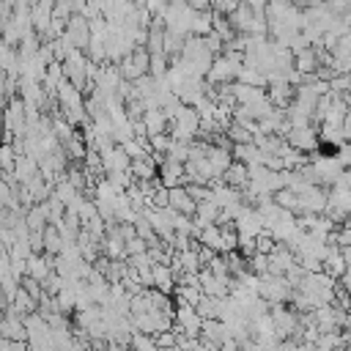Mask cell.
Here are the masks:
<instances>
[{
  "instance_id": "obj_1",
  "label": "cell",
  "mask_w": 351,
  "mask_h": 351,
  "mask_svg": "<svg viewBox=\"0 0 351 351\" xmlns=\"http://www.w3.org/2000/svg\"><path fill=\"white\" fill-rule=\"evenodd\" d=\"M241 66H244V52L225 49L222 55H217V58H214V63H211V69H208L206 80H208L211 85H225V82H233V80H239Z\"/></svg>"
},
{
  "instance_id": "obj_2",
  "label": "cell",
  "mask_w": 351,
  "mask_h": 351,
  "mask_svg": "<svg viewBox=\"0 0 351 351\" xmlns=\"http://www.w3.org/2000/svg\"><path fill=\"white\" fill-rule=\"evenodd\" d=\"M261 296L269 304H285L293 296V285L285 280V274H263L261 277Z\"/></svg>"
},
{
  "instance_id": "obj_3",
  "label": "cell",
  "mask_w": 351,
  "mask_h": 351,
  "mask_svg": "<svg viewBox=\"0 0 351 351\" xmlns=\"http://www.w3.org/2000/svg\"><path fill=\"white\" fill-rule=\"evenodd\" d=\"M176 326L189 335V337H200V329H203V315L197 313L195 304H186V302H178L176 307Z\"/></svg>"
},
{
  "instance_id": "obj_4",
  "label": "cell",
  "mask_w": 351,
  "mask_h": 351,
  "mask_svg": "<svg viewBox=\"0 0 351 351\" xmlns=\"http://www.w3.org/2000/svg\"><path fill=\"white\" fill-rule=\"evenodd\" d=\"M63 36H66L77 49H88V47H90V38H93V30H90V22H85V16L74 14V16L66 19Z\"/></svg>"
},
{
  "instance_id": "obj_5",
  "label": "cell",
  "mask_w": 351,
  "mask_h": 351,
  "mask_svg": "<svg viewBox=\"0 0 351 351\" xmlns=\"http://www.w3.org/2000/svg\"><path fill=\"white\" fill-rule=\"evenodd\" d=\"M296 151L302 154H313L321 148V132L315 126H299V129H291L288 137H285Z\"/></svg>"
},
{
  "instance_id": "obj_6",
  "label": "cell",
  "mask_w": 351,
  "mask_h": 351,
  "mask_svg": "<svg viewBox=\"0 0 351 351\" xmlns=\"http://www.w3.org/2000/svg\"><path fill=\"white\" fill-rule=\"evenodd\" d=\"M184 181H186L184 162H176V159H167L165 156V162H159V184L167 186V189H173V186H181Z\"/></svg>"
},
{
  "instance_id": "obj_7",
  "label": "cell",
  "mask_w": 351,
  "mask_h": 351,
  "mask_svg": "<svg viewBox=\"0 0 351 351\" xmlns=\"http://www.w3.org/2000/svg\"><path fill=\"white\" fill-rule=\"evenodd\" d=\"M170 208H176L178 214H189V217H195V211H197V200L189 195L186 184L170 189Z\"/></svg>"
},
{
  "instance_id": "obj_8",
  "label": "cell",
  "mask_w": 351,
  "mask_h": 351,
  "mask_svg": "<svg viewBox=\"0 0 351 351\" xmlns=\"http://www.w3.org/2000/svg\"><path fill=\"white\" fill-rule=\"evenodd\" d=\"M3 337L5 340H22V343H27V324H25V318L16 315V313H11V310H5Z\"/></svg>"
},
{
  "instance_id": "obj_9",
  "label": "cell",
  "mask_w": 351,
  "mask_h": 351,
  "mask_svg": "<svg viewBox=\"0 0 351 351\" xmlns=\"http://www.w3.org/2000/svg\"><path fill=\"white\" fill-rule=\"evenodd\" d=\"M200 244L203 247H208V250H214V252H219V255H225V230H222V225L219 222H214V225H206L203 230H200Z\"/></svg>"
},
{
  "instance_id": "obj_10",
  "label": "cell",
  "mask_w": 351,
  "mask_h": 351,
  "mask_svg": "<svg viewBox=\"0 0 351 351\" xmlns=\"http://www.w3.org/2000/svg\"><path fill=\"white\" fill-rule=\"evenodd\" d=\"M143 123H145V132H148V137H151V134H162V132H167L170 118L165 115L162 107H151V110H145Z\"/></svg>"
},
{
  "instance_id": "obj_11",
  "label": "cell",
  "mask_w": 351,
  "mask_h": 351,
  "mask_svg": "<svg viewBox=\"0 0 351 351\" xmlns=\"http://www.w3.org/2000/svg\"><path fill=\"white\" fill-rule=\"evenodd\" d=\"M324 271L332 274L335 280H340V277L348 271V263H346V255H343L340 247H329V252H326V258H324Z\"/></svg>"
},
{
  "instance_id": "obj_12",
  "label": "cell",
  "mask_w": 351,
  "mask_h": 351,
  "mask_svg": "<svg viewBox=\"0 0 351 351\" xmlns=\"http://www.w3.org/2000/svg\"><path fill=\"white\" fill-rule=\"evenodd\" d=\"M52 269H55V261H49V258L41 255V252H38V255L33 252V255L27 258V277H36L38 282H44V280L52 274Z\"/></svg>"
},
{
  "instance_id": "obj_13",
  "label": "cell",
  "mask_w": 351,
  "mask_h": 351,
  "mask_svg": "<svg viewBox=\"0 0 351 351\" xmlns=\"http://www.w3.org/2000/svg\"><path fill=\"white\" fill-rule=\"evenodd\" d=\"M176 282H178V280H176L170 263H154V288L170 293V291H176Z\"/></svg>"
},
{
  "instance_id": "obj_14",
  "label": "cell",
  "mask_w": 351,
  "mask_h": 351,
  "mask_svg": "<svg viewBox=\"0 0 351 351\" xmlns=\"http://www.w3.org/2000/svg\"><path fill=\"white\" fill-rule=\"evenodd\" d=\"M63 247H66V239H63L60 228H58V225H47V228H44V252L60 255Z\"/></svg>"
},
{
  "instance_id": "obj_15",
  "label": "cell",
  "mask_w": 351,
  "mask_h": 351,
  "mask_svg": "<svg viewBox=\"0 0 351 351\" xmlns=\"http://www.w3.org/2000/svg\"><path fill=\"white\" fill-rule=\"evenodd\" d=\"M225 181L230 186H236V189H247V184H250V167L244 162H233L228 167V173H225Z\"/></svg>"
},
{
  "instance_id": "obj_16",
  "label": "cell",
  "mask_w": 351,
  "mask_h": 351,
  "mask_svg": "<svg viewBox=\"0 0 351 351\" xmlns=\"http://www.w3.org/2000/svg\"><path fill=\"white\" fill-rule=\"evenodd\" d=\"M132 351H159L156 346V335H145V332H134L132 335Z\"/></svg>"
},
{
  "instance_id": "obj_17",
  "label": "cell",
  "mask_w": 351,
  "mask_h": 351,
  "mask_svg": "<svg viewBox=\"0 0 351 351\" xmlns=\"http://www.w3.org/2000/svg\"><path fill=\"white\" fill-rule=\"evenodd\" d=\"M250 271H255V274H269V255L266 252H255L252 258H250Z\"/></svg>"
},
{
  "instance_id": "obj_18",
  "label": "cell",
  "mask_w": 351,
  "mask_h": 351,
  "mask_svg": "<svg viewBox=\"0 0 351 351\" xmlns=\"http://www.w3.org/2000/svg\"><path fill=\"white\" fill-rule=\"evenodd\" d=\"M126 252H129V255H140V252H148V241H145L143 236H132V239L126 241Z\"/></svg>"
},
{
  "instance_id": "obj_19",
  "label": "cell",
  "mask_w": 351,
  "mask_h": 351,
  "mask_svg": "<svg viewBox=\"0 0 351 351\" xmlns=\"http://www.w3.org/2000/svg\"><path fill=\"white\" fill-rule=\"evenodd\" d=\"M250 8H255V11H266V5H269V0H244Z\"/></svg>"
}]
</instances>
